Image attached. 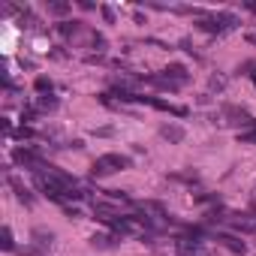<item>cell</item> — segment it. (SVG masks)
<instances>
[{
    "instance_id": "obj_7",
    "label": "cell",
    "mask_w": 256,
    "mask_h": 256,
    "mask_svg": "<svg viewBox=\"0 0 256 256\" xmlns=\"http://www.w3.org/2000/svg\"><path fill=\"white\" fill-rule=\"evenodd\" d=\"M160 136L169 139V142H181V139H184V126H178V124H163V126H160Z\"/></svg>"
},
{
    "instance_id": "obj_2",
    "label": "cell",
    "mask_w": 256,
    "mask_h": 256,
    "mask_svg": "<svg viewBox=\"0 0 256 256\" xmlns=\"http://www.w3.org/2000/svg\"><path fill=\"white\" fill-rule=\"evenodd\" d=\"M187 66H181V64H172V66H166L154 82L160 84V88H169V90H178V88H184L187 84Z\"/></svg>"
},
{
    "instance_id": "obj_6",
    "label": "cell",
    "mask_w": 256,
    "mask_h": 256,
    "mask_svg": "<svg viewBox=\"0 0 256 256\" xmlns=\"http://www.w3.org/2000/svg\"><path fill=\"white\" fill-rule=\"evenodd\" d=\"M178 250H181V256H208L202 241H178Z\"/></svg>"
},
{
    "instance_id": "obj_14",
    "label": "cell",
    "mask_w": 256,
    "mask_h": 256,
    "mask_svg": "<svg viewBox=\"0 0 256 256\" xmlns=\"http://www.w3.org/2000/svg\"><path fill=\"white\" fill-rule=\"evenodd\" d=\"M241 139H247V142H256V120H253V133H244Z\"/></svg>"
},
{
    "instance_id": "obj_11",
    "label": "cell",
    "mask_w": 256,
    "mask_h": 256,
    "mask_svg": "<svg viewBox=\"0 0 256 256\" xmlns=\"http://www.w3.org/2000/svg\"><path fill=\"white\" fill-rule=\"evenodd\" d=\"M36 90L40 94H52V82L48 78H36Z\"/></svg>"
},
{
    "instance_id": "obj_5",
    "label": "cell",
    "mask_w": 256,
    "mask_h": 256,
    "mask_svg": "<svg viewBox=\"0 0 256 256\" xmlns=\"http://www.w3.org/2000/svg\"><path fill=\"white\" fill-rule=\"evenodd\" d=\"M220 114H223V124H250V114L238 106H226Z\"/></svg>"
},
{
    "instance_id": "obj_1",
    "label": "cell",
    "mask_w": 256,
    "mask_h": 256,
    "mask_svg": "<svg viewBox=\"0 0 256 256\" xmlns=\"http://www.w3.org/2000/svg\"><path fill=\"white\" fill-rule=\"evenodd\" d=\"M126 166H130V157H124V154H102V157H96V160H94L90 175H94V178H106V175L124 172Z\"/></svg>"
},
{
    "instance_id": "obj_10",
    "label": "cell",
    "mask_w": 256,
    "mask_h": 256,
    "mask_svg": "<svg viewBox=\"0 0 256 256\" xmlns=\"http://www.w3.org/2000/svg\"><path fill=\"white\" fill-rule=\"evenodd\" d=\"M34 238H40V244L46 247V244H52V238H54V235H52V232H42V229H36V232H34Z\"/></svg>"
},
{
    "instance_id": "obj_4",
    "label": "cell",
    "mask_w": 256,
    "mask_h": 256,
    "mask_svg": "<svg viewBox=\"0 0 256 256\" xmlns=\"http://www.w3.org/2000/svg\"><path fill=\"white\" fill-rule=\"evenodd\" d=\"M217 241H223V247H226V250H232L235 256H244V253H247V244H244V241H241L238 235H229V232H220V235H217Z\"/></svg>"
},
{
    "instance_id": "obj_3",
    "label": "cell",
    "mask_w": 256,
    "mask_h": 256,
    "mask_svg": "<svg viewBox=\"0 0 256 256\" xmlns=\"http://www.w3.org/2000/svg\"><path fill=\"white\" fill-rule=\"evenodd\" d=\"M235 24H238V22H235V16H229V12H217V16H208V18L199 22V28L208 30V34H223V30H232Z\"/></svg>"
},
{
    "instance_id": "obj_8",
    "label": "cell",
    "mask_w": 256,
    "mask_h": 256,
    "mask_svg": "<svg viewBox=\"0 0 256 256\" xmlns=\"http://www.w3.org/2000/svg\"><path fill=\"white\" fill-rule=\"evenodd\" d=\"M10 187L16 190V196H18V199H22L24 205H34V196H30V193L24 190V184H22V181H16V178H10Z\"/></svg>"
},
{
    "instance_id": "obj_12",
    "label": "cell",
    "mask_w": 256,
    "mask_h": 256,
    "mask_svg": "<svg viewBox=\"0 0 256 256\" xmlns=\"http://www.w3.org/2000/svg\"><path fill=\"white\" fill-rule=\"evenodd\" d=\"M58 106V100H52V96H42L40 100V108H54Z\"/></svg>"
},
{
    "instance_id": "obj_9",
    "label": "cell",
    "mask_w": 256,
    "mask_h": 256,
    "mask_svg": "<svg viewBox=\"0 0 256 256\" xmlns=\"http://www.w3.org/2000/svg\"><path fill=\"white\" fill-rule=\"evenodd\" d=\"M0 244H4V250H16V241H12V229L4 226V232H0Z\"/></svg>"
},
{
    "instance_id": "obj_15",
    "label": "cell",
    "mask_w": 256,
    "mask_h": 256,
    "mask_svg": "<svg viewBox=\"0 0 256 256\" xmlns=\"http://www.w3.org/2000/svg\"><path fill=\"white\" fill-rule=\"evenodd\" d=\"M247 70H250V78H253V84H256V64H247Z\"/></svg>"
},
{
    "instance_id": "obj_13",
    "label": "cell",
    "mask_w": 256,
    "mask_h": 256,
    "mask_svg": "<svg viewBox=\"0 0 256 256\" xmlns=\"http://www.w3.org/2000/svg\"><path fill=\"white\" fill-rule=\"evenodd\" d=\"M66 10H70V6H66V4H52V12H54V16H64V12H66Z\"/></svg>"
}]
</instances>
